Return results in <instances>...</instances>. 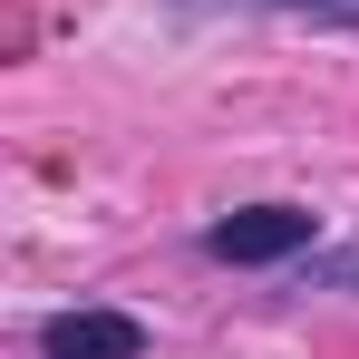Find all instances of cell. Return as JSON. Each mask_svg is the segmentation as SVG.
<instances>
[{"label": "cell", "mask_w": 359, "mask_h": 359, "mask_svg": "<svg viewBox=\"0 0 359 359\" xmlns=\"http://www.w3.org/2000/svg\"><path fill=\"white\" fill-rule=\"evenodd\" d=\"M311 233H320L311 204H243L224 224H204V252L214 262H292V252H311Z\"/></svg>", "instance_id": "6da1fadb"}, {"label": "cell", "mask_w": 359, "mask_h": 359, "mask_svg": "<svg viewBox=\"0 0 359 359\" xmlns=\"http://www.w3.org/2000/svg\"><path fill=\"white\" fill-rule=\"evenodd\" d=\"M39 359H146V320H126V311H59V320H39Z\"/></svg>", "instance_id": "7a4b0ae2"}, {"label": "cell", "mask_w": 359, "mask_h": 359, "mask_svg": "<svg viewBox=\"0 0 359 359\" xmlns=\"http://www.w3.org/2000/svg\"><path fill=\"white\" fill-rule=\"evenodd\" d=\"M204 10H272V20H320V29H359V0H184V20Z\"/></svg>", "instance_id": "3957f363"}, {"label": "cell", "mask_w": 359, "mask_h": 359, "mask_svg": "<svg viewBox=\"0 0 359 359\" xmlns=\"http://www.w3.org/2000/svg\"><path fill=\"white\" fill-rule=\"evenodd\" d=\"M311 282H320V292H340V282H359V252H330V262H311Z\"/></svg>", "instance_id": "277c9868"}]
</instances>
